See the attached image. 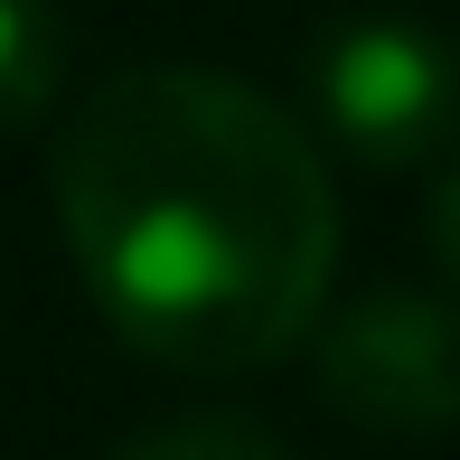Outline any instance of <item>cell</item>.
<instances>
[{"label":"cell","mask_w":460,"mask_h":460,"mask_svg":"<svg viewBox=\"0 0 460 460\" xmlns=\"http://www.w3.org/2000/svg\"><path fill=\"white\" fill-rule=\"evenodd\" d=\"M48 198L85 301L151 367H273L329 310V160L273 94L217 66L103 75L57 132Z\"/></svg>","instance_id":"cell-1"},{"label":"cell","mask_w":460,"mask_h":460,"mask_svg":"<svg viewBox=\"0 0 460 460\" xmlns=\"http://www.w3.org/2000/svg\"><path fill=\"white\" fill-rule=\"evenodd\" d=\"M329 413L358 432H442L460 423V301L413 282H376L310 320Z\"/></svg>","instance_id":"cell-2"},{"label":"cell","mask_w":460,"mask_h":460,"mask_svg":"<svg viewBox=\"0 0 460 460\" xmlns=\"http://www.w3.org/2000/svg\"><path fill=\"white\" fill-rule=\"evenodd\" d=\"M320 132L367 170H423L460 141V57L413 19H348L310 57Z\"/></svg>","instance_id":"cell-3"},{"label":"cell","mask_w":460,"mask_h":460,"mask_svg":"<svg viewBox=\"0 0 460 460\" xmlns=\"http://www.w3.org/2000/svg\"><path fill=\"white\" fill-rule=\"evenodd\" d=\"M66 85V19L57 0H0V132L38 122Z\"/></svg>","instance_id":"cell-4"},{"label":"cell","mask_w":460,"mask_h":460,"mask_svg":"<svg viewBox=\"0 0 460 460\" xmlns=\"http://www.w3.org/2000/svg\"><path fill=\"white\" fill-rule=\"evenodd\" d=\"M103 460H291L263 423L244 413H179V423H151L132 442H113Z\"/></svg>","instance_id":"cell-5"},{"label":"cell","mask_w":460,"mask_h":460,"mask_svg":"<svg viewBox=\"0 0 460 460\" xmlns=\"http://www.w3.org/2000/svg\"><path fill=\"white\" fill-rule=\"evenodd\" d=\"M432 263H442V282H451V301H460V170L432 188Z\"/></svg>","instance_id":"cell-6"}]
</instances>
